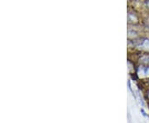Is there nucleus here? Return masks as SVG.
Returning a JSON list of instances; mask_svg holds the SVG:
<instances>
[]
</instances>
